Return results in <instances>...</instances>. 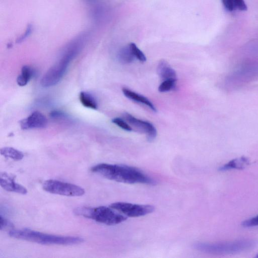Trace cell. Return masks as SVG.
I'll return each instance as SVG.
<instances>
[{"mask_svg":"<svg viewBox=\"0 0 258 258\" xmlns=\"http://www.w3.org/2000/svg\"><path fill=\"white\" fill-rule=\"evenodd\" d=\"M91 170L107 179L117 182L128 184H156V181L153 178L141 170L127 165L100 163L92 167Z\"/></svg>","mask_w":258,"mask_h":258,"instance_id":"1","label":"cell"},{"mask_svg":"<svg viewBox=\"0 0 258 258\" xmlns=\"http://www.w3.org/2000/svg\"><path fill=\"white\" fill-rule=\"evenodd\" d=\"M83 44L80 39L76 38L67 45L60 58L42 77L40 81L42 86L51 87L59 82L70 62L78 54Z\"/></svg>","mask_w":258,"mask_h":258,"instance_id":"2","label":"cell"},{"mask_svg":"<svg viewBox=\"0 0 258 258\" xmlns=\"http://www.w3.org/2000/svg\"><path fill=\"white\" fill-rule=\"evenodd\" d=\"M11 237L41 244L70 245L80 244L84 239L80 237L48 234L29 229H12L9 232Z\"/></svg>","mask_w":258,"mask_h":258,"instance_id":"3","label":"cell"},{"mask_svg":"<svg viewBox=\"0 0 258 258\" xmlns=\"http://www.w3.org/2000/svg\"><path fill=\"white\" fill-rule=\"evenodd\" d=\"M256 244L251 239H242L221 242H197L193 247L197 250L210 254L234 253L250 249Z\"/></svg>","mask_w":258,"mask_h":258,"instance_id":"4","label":"cell"},{"mask_svg":"<svg viewBox=\"0 0 258 258\" xmlns=\"http://www.w3.org/2000/svg\"><path fill=\"white\" fill-rule=\"evenodd\" d=\"M113 209L105 206L95 208L79 207L74 210L75 214L91 219L107 225H114L126 220V216L116 213Z\"/></svg>","mask_w":258,"mask_h":258,"instance_id":"5","label":"cell"},{"mask_svg":"<svg viewBox=\"0 0 258 258\" xmlns=\"http://www.w3.org/2000/svg\"><path fill=\"white\" fill-rule=\"evenodd\" d=\"M42 188L49 193L68 197H80L85 192L84 189L80 186L54 179L45 181Z\"/></svg>","mask_w":258,"mask_h":258,"instance_id":"6","label":"cell"},{"mask_svg":"<svg viewBox=\"0 0 258 258\" xmlns=\"http://www.w3.org/2000/svg\"><path fill=\"white\" fill-rule=\"evenodd\" d=\"M109 207L131 217L143 216L152 213L155 209L154 206L150 205L134 204L126 202L114 203Z\"/></svg>","mask_w":258,"mask_h":258,"instance_id":"7","label":"cell"},{"mask_svg":"<svg viewBox=\"0 0 258 258\" xmlns=\"http://www.w3.org/2000/svg\"><path fill=\"white\" fill-rule=\"evenodd\" d=\"M124 116L131 125L145 133L149 140L152 141L156 137V129L150 122L138 119L128 113H125Z\"/></svg>","mask_w":258,"mask_h":258,"instance_id":"8","label":"cell"},{"mask_svg":"<svg viewBox=\"0 0 258 258\" xmlns=\"http://www.w3.org/2000/svg\"><path fill=\"white\" fill-rule=\"evenodd\" d=\"M47 124L46 117L39 111L33 112L20 121V126L23 130L41 128L45 127Z\"/></svg>","mask_w":258,"mask_h":258,"instance_id":"9","label":"cell"},{"mask_svg":"<svg viewBox=\"0 0 258 258\" xmlns=\"http://www.w3.org/2000/svg\"><path fill=\"white\" fill-rule=\"evenodd\" d=\"M15 177L6 172L1 173L0 184L5 190L25 195L27 193L26 187L15 182Z\"/></svg>","mask_w":258,"mask_h":258,"instance_id":"10","label":"cell"},{"mask_svg":"<svg viewBox=\"0 0 258 258\" xmlns=\"http://www.w3.org/2000/svg\"><path fill=\"white\" fill-rule=\"evenodd\" d=\"M250 164L249 159L246 157L242 156L233 159L227 163L220 166L219 170L225 171L230 169H242Z\"/></svg>","mask_w":258,"mask_h":258,"instance_id":"11","label":"cell"},{"mask_svg":"<svg viewBox=\"0 0 258 258\" xmlns=\"http://www.w3.org/2000/svg\"><path fill=\"white\" fill-rule=\"evenodd\" d=\"M122 91L126 97L133 101L145 104L153 111H156V107L147 98L126 88H123Z\"/></svg>","mask_w":258,"mask_h":258,"instance_id":"12","label":"cell"},{"mask_svg":"<svg viewBox=\"0 0 258 258\" xmlns=\"http://www.w3.org/2000/svg\"><path fill=\"white\" fill-rule=\"evenodd\" d=\"M157 72L160 78L163 81L168 79H176L175 71L165 60L159 62L157 67Z\"/></svg>","mask_w":258,"mask_h":258,"instance_id":"13","label":"cell"},{"mask_svg":"<svg viewBox=\"0 0 258 258\" xmlns=\"http://www.w3.org/2000/svg\"><path fill=\"white\" fill-rule=\"evenodd\" d=\"M225 8L230 12L236 11H244L247 9L244 0H221Z\"/></svg>","mask_w":258,"mask_h":258,"instance_id":"14","label":"cell"},{"mask_svg":"<svg viewBox=\"0 0 258 258\" xmlns=\"http://www.w3.org/2000/svg\"><path fill=\"white\" fill-rule=\"evenodd\" d=\"M34 71L32 68L28 66L22 67L21 74L17 79V83L20 86L23 87L27 84L30 79L33 77Z\"/></svg>","mask_w":258,"mask_h":258,"instance_id":"15","label":"cell"},{"mask_svg":"<svg viewBox=\"0 0 258 258\" xmlns=\"http://www.w3.org/2000/svg\"><path fill=\"white\" fill-rule=\"evenodd\" d=\"M79 99L84 106L93 109L97 108V102L95 97L90 93L85 91L81 92L80 93Z\"/></svg>","mask_w":258,"mask_h":258,"instance_id":"16","label":"cell"},{"mask_svg":"<svg viewBox=\"0 0 258 258\" xmlns=\"http://www.w3.org/2000/svg\"><path fill=\"white\" fill-rule=\"evenodd\" d=\"M117 57L119 61L123 64L132 62L135 57L129 45L121 48L118 51Z\"/></svg>","mask_w":258,"mask_h":258,"instance_id":"17","label":"cell"},{"mask_svg":"<svg viewBox=\"0 0 258 258\" xmlns=\"http://www.w3.org/2000/svg\"><path fill=\"white\" fill-rule=\"evenodd\" d=\"M1 154L6 158L12 159L15 161L22 160L24 157L23 153L12 147H4L1 149Z\"/></svg>","mask_w":258,"mask_h":258,"instance_id":"18","label":"cell"},{"mask_svg":"<svg viewBox=\"0 0 258 258\" xmlns=\"http://www.w3.org/2000/svg\"><path fill=\"white\" fill-rule=\"evenodd\" d=\"M176 82V79H168L163 81L158 87V91L165 92L173 89Z\"/></svg>","mask_w":258,"mask_h":258,"instance_id":"19","label":"cell"},{"mask_svg":"<svg viewBox=\"0 0 258 258\" xmlns=\"http://www.w3.org/2000/svg\"><path fill=\"white\" fill-rule=\"evenodd\" d=\"M134 56L140 61L145 62L146 57L144 53L138 47L136 44L131 43L129 44Z\"/></svg>","mask_w":258,"mask_h":258,"instance_id":"20","label":"cell"},{"mask_svg":"<svg viewBox=\"0 0 258 258\" xmlns=\"http://www.w3.org/2000/svg\"><path fill=\"white\" fill-rule=\"evenodd\" d=\"M112 122L119 126L120 128L126 131H132V127L123 119L115 117L112 119Z\"/></svg>","mask_w":258,"mask_h":258,"instance_id":"21","label":"cell"},{"mask_svg":"<svg viewBox=\"0 0 258 258\" xmlns=\"http://www.w3.org/2000/svg\"><path fill=\"white\" fill-rule=\"evenodd\" d=\"M241 225L244 227H251L258 225V215L243 221Z\"/></svg>","mask_w":258,"mask_h":258,"instance_id":"22","label":"cell"},{"mask_svg":"<svg viewBox=\"0 0 258 258\" xmlns=\"http://www.w3.org/2000/svg\"><path fill=\"white\" fill-rule=\"evenodd\" d=\"M32 26L31 24H29L25 30V32L20 36L16 40L17 43H20L27 38L32 32Z\"/></svg>","mask_w":258,"mask_h":258,"instance_id":"23","label":"cell"},{"mask_svg":"<svg viewBox=\"0 0 258 258\" xmlns=\"http://www.w3.org/2000/svg\"><path fill=\"white\" fill-rule=\"evenodd\" d=\"M13 224L9 222L7 219L4 218L2 215L1 216V230L8 228V227H12Z\"/></svg>","mask_w":258,"mask_h":258,"instance_id":"24","label":"cell"},{"mask_svg":"<svg viewBox=\"0 0 258 258\" xmlns=\"http://www.w3.org/2000/svg\"><path fill=\"white\" fill-rule=\"evenodd\" d=\"M65 114L63 112L58 110H53L50 113V116L52 118H61L65 117Z\"/></svg>","mask_w":258,"mask_h":258,"instance_id":"25","label":"cell"},{"mask_svg":"<svg viewBox=\"0 0 258 258\" xmlns=\"http://www.w3.org/2000/svg\"><path fill=\"white\" fill-rule=\"evenodd\" d=\"M86 2L89 3V4H94L95 3L97 0H85Z\"/></svg>","mask_w":258,"mask_h":258,"instance_id":"26","label":"cell"},{"mask_svg":"<svg viewBox=\"0 0 258 258\" xmlns=\"http://www.w3.org/2000/svg\"><path fill=\"white\" fill-rule=\"evenodd\" d=\"M255 257L258 258V253L256 254Z\"/></svg>","mask_w":258,"mask_h":258,"instance_id":"27","label":"cell"}]
</instances>
